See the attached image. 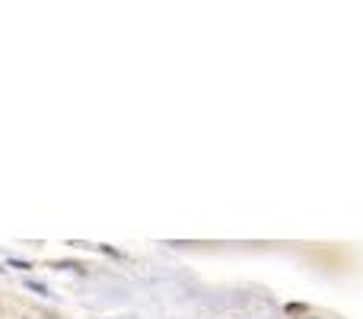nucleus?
Masks as SVG:
<instances>
[{"instance_id":"1","label":"nucleus","mask_w":363,"mask_h":319,"mask_svg":"<svg viewBox=\"0 0 363 319\" xmlns=\"http://www.w3.org/2000/svg\"><path fill=\"white\" fill-rule=\"evenodd\" d=\"M26 287H29V290H36L38 297H51V294H48V287H45V284H38V281H26Z\"/></svg>"}]
</instances>
